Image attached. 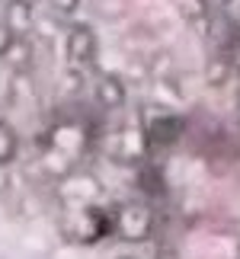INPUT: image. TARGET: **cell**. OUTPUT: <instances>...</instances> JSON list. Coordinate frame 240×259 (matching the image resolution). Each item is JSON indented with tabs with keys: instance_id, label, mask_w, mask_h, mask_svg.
<instances>
[{
	"instance_id": "cell-1",
	"label": "cell",
	"mask_w": 240,
	"mask_h": 259,
	"mask_svg": "<svg viewBox=\"0 0 240 259\" xmlns=\"http://www.w3.org/2000/svg\"><path fill=\"white\" fill-rule=\"evenodd\" d=\"M154 231V211L144 202H122L112 208V234L128 243H141Z\"/></svg>"
},
{
	"instance_id": "cell-2",
	"label": "cell",
	"mask_w": 240,
	"mask_h": 259,
	"mask_svg": "<svg viewBox=\"0 0 240 259\" xmlns=\"http://www.w3.org/2000/svg\"><path fill=\"white\" fill-rule=\"evenodd\" d=\"M96 52H99L96 32L87 23H71V26H67V35H64V55H67V61L77 64V67H87V64L96 61Z\"/></svg>"
},
{
	"instance_id": "cell-3",
	"label": "cell",
	"mask_w": 240,
	"mask_h": 259,
	"mask_svg": "<svg viewBox=\"0 0 240 259\" xmlns=\"http://www.w3.org/2000/svg\"><path fill=\"white\" fill-rule=\"evenodd\" d=\"M183 128H186V122H183L179 115H157V118H151V122H147L144 135H147V144L167 147V144H176V141H179Z\"/></svg>"
},
{
	"instance_id": "cell-4",
	"label": "cell",
	"mask_w": 240,
	"mask_h": 259,
	"mask_svg": "<svg viewBox=\"0 0 240 259\" xmlns=\"http://www.w3.org/2000/svg\"><path fill=\"white\" fill-rule=\"evenodd\" d=\"M4 19L10 23V29L16 32V38H26L35 29V7H32V0H7Z\"/></svg>"
},
{
	"instance_id": "cell-5",
	"label": "cell",
	"mask_w": 240,
	"mask_h": 259,
	"mask_svg": "<svg viewBox=\"0 0 240 259\" xmlns=\"http://www.w3.org/2000/svg\"><path fill=\"white\" fill-rule=\"evenodd\" d=\"M96 99L106 109H122L125 99H128V87L122 83V77H115V74H99V80H96Z\"/></svg>"
},
{
	"instance_id": "cell-6",
	"label": "cell",
	"mask_w": 240,
	"mask_h": 259,
	"mask_svg": "<svg viewBox=\"0 0 240 259\" xmlns=\"http://www.w3.org/2000/svg\"><path fill=\"white\" fill-rule=\"evenodd\" d=\"M32 45H29V38H16L13 42V48H10L7 52V61H10V67H13V71H29V64H32Z\"/></svg>"
},
{
	"instance_id": "cell-7",
	"label": "cell",
	"mask_w": 240,
	"mask_h": 259,
	"mask_svg": "<svg viewBox=\"0 0 240 259\" xmlns=\"http://www.w3.org/2000/svg\"><path fill=\"white\" fill-rule=\"evenodd\" d=\"M16 154H19V141H16L13 128H10L7 122H0V163L10 166L16 160Z\"/></svg>"
},
{
	"instance_id": "cell-8",
	"label": "cell",
	"mask_w": 240,
	"mask_h": 259,
	"mask_svg": "<svg viewBox=\"0 0 240 259\" xmlns=\"http://www.w3.org/2000/svg\"><path fill=\"white\" fill-rule=\"evenodd\" d=\"M48 7H52V13L55 16H74L77 10H80V0H48Z\"/></svg>"
},
{
	"instance_id": "cell-9",
	"label": "cell",
	"mask_w": 240,
	"mask_h": 259,
	"mask_svg": "<svg viewBox=\"0 0 240 259\" xmlns=\"http://www.w3.org/2000/svg\"><path fill=\"white\" fill-rule=\"evenodd\" d=\"M13 42H16V32L10 29L7 19H0V58H7V52L13 48Z\"/></svg>"
},
{
	"instance_id": "cell-10",
	"label": "cell",
	"mask_w": 240,
	"mask_h": 259,
	"mask_svg": "<svg viewBox=\"0 0 240 259\" xmlns=\"http://www.w3.org/2000/svg\"><path fill=\"white\" fill-rule=\"evenodd\" d=\"M227 61H231V67L240 74V32L231 38V45H227Z\"/></svg>"
},
{
	"instance_id": "cell-11",
	"label": "cell",
	"mask_w": 240,
	"mask_h": 259,
	"mask_svg": "<svg viewBox=\"0 0 240 259\" xmlns=\"http://www.w3.org/2000/svg\"><path fill=\"white\" fill-rule=\"evenodd\" d=\"M7 189V163H0V192Z\"/></svg>"
},
{
	"instance_id": "cell-12",
	"label": "cell",
	"mask_w": 240,
	"mask_h": 259,
	"mask_svg": "<svg viewBox=\"0 0 240 259\" xmlns=\"http://www.w3.org/2000/svg\"><path fill=\"white\" fill-rule=\"evenodd\" d=\"M237 115H240V106H237Z\"/></svg>"
}]
</instances>
